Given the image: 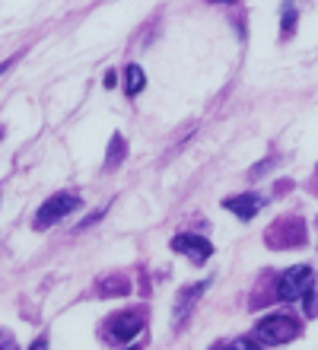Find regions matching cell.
Masks as SVG:
<instances>
[{
    "mask_svg": "<svg viewBox=\"0 0 318 350\" xmlns=\"http://www.w3.org/2000/svg\"><path fill=\"white\" fill-rule=\"evenodd\" d=\"M223 207L236 213L239 220H252L254 213L264 207V198H261V194H239V198H223Z\"/></svg>",
    "mask_w": 318,
    "mask_h": 350,
    "instance_id": "obj_7",
    "label": "cell"
},
{
    "mask_svg": "<svg viewBox=\"0 0 318 350\" xmlns=\"http://www.w3.org/2000/svg\"><path fill=\"white\" fill-rule=\"evenodd\" d=\"M102 213H105V207H102V211H96V213H90V217H86V220H83V226H90V223L102 220Z\"/></svg>",
    "mask_w": 318,
    "mask_h": 350,
    "instance_id": "obj_15",
    "label": "cell"
},
{
    "mask_svg": "<svg viewBox=\"0 0 318 350\" xmlns=\"http://www.w3.org/2000/svg\"><path fill=\"white\" fill-rule=\"evenodd\" d=\"M121 153H124V140H121V134H115L111 137V153H109V166H115L121 159Z\"/></svg>",
    "mask_w": 318,
    "mask_h": 350,
    "instance_id": "obj_13",
    "label": "cell"
},
{
    "mask_svg": "<svg viewBox=\"0 0 318 350\" xmlns=\"http://www.w3.org/2000/svg\"><path fill=\"white\" fill-rule=\"evenodd\" d=\"M300 332H302V325L293 315H267V319H261V322L254 325V341L277 347V344L296 341Z\"/></svg>",
    "mask_w": 318,
    "mask_h": 350,
    "instance_id": "obj_1",
    "label": "cell"
},
{
    "mask_svg": "<svg viewBox=\"0 0 318 350\" xmlns=\"http://www.w3.org/2000/svg\"><path fill=\"white\" fill-rule=\"evenodd\" d=\"M293 26H296V3L293 0H287L283 3V36H293Z\"/></svg>",
    "mask_w": 318,
    "mask_h": 350,
    "instance_id": "obj_10",
    "label": "cell"
},
{
    "mask_svg": "<svg viewBox=\"0 0 318 350\" xmlns=\"http://www.w3.org/2000/svg\"><path fill=\"white\" fill-rule=\"evenodd\" d=\"M210 286V280H200V284H194V286H185L182 293H178V299H175V309H172V322H175V328L178 325H185L188 322V315H191V309L198 306V299L204 296V290Z\"/></svg>",
    "mask_w": 318,
    "mask_h": 350,
    "instance_id": "obj_6",
    "label": "cell"
},
{
    "mask_svg": "<svg viewBox=\"0 0 318 350\" xmlns=\"http://www.w3.org/2000/svg\"><path fill=\"white\" fill-rule=\"evenodd\" d=\"M127 350H140V347H127Z\"/></svg>",
    "mask_w": 318,
    "mask_h": 350,
    "instance_id": "obj_19",
    "label": "cell"
},
{
    "mask_svg": "<svg viewBox=\"0 0 318 350\" xmlns=\"http://www.w3.org/2000/svg\"><path fill=\"white\" fill-rule=\"evenodd\" d=\"M146 86V77H144V70L137 64H127L124 67V92L127 96H137V92Z\"/></svg>",
    "mask_w": 318,
    "mask_h": 350,
    "instance_id": "obj_9",
    "label": "cell"
},
{
    "mask_svg": "<svg viewBox=\"0 0 318 350\" xmlns=\"http://www.w3.org/2000/svg\"><path fill=\"white\" fill-rule=\"evenodd\" d=\"M274 236L280 232V242H277V249H296L302 242V236H306V230H302V223H280V226H274Z\"/></svg>",
    "mask_w": 318,
    "mask_h": 350,
    "instance_id": "obj_8",
    "label": "cell"
},
{
    "mask_svg": "<svg viewBox=\"0 0 318 350\" xmlns=\"http://www.w3.org/2000/svg\"><path fill=\"white\" fill-rule=\"evenodd\" d=\"M315 286V271L309 265H296L290 271H283L280 280H277V299H302V296H309V290Z\"/></svg>",
    "mask_w": 318,
    "mask_h": 350,
    "instance_id": "obj_3",
    "label": "cell"
},
{
    "mask_svg": "<svg viewBox=\"0 0 318 350\" xmlns=\"http://www.w3.org/2000/svg\"><path fill=\"white\" fill-rule=\"evenodd\" d=\"M10 64H13V57H10V61H3V64H0V74H3V70H7Z\"/></svg>",
    "mask_w": 318,
    "mask_h": 350,
    "instance_id": "obj_17",
    "label": "cell"
},
{
    "mask_svg": "<svg viewBox=\"0 0 318 350\" xmlns=\"http://www.w3.org/2000/svg\"><path fill=\"white\" fill-rule=\"evenodd\" d=\"M172 252H178V255L191 258L194 265H204V261L213 255V245H210L204 236H194V232H178V236L172 239Z\"/></svg>",
    "mask_w": 318,
    "mask_h": 350,
    "instance_id": "obj_5",
    "label": "cell"
},
{
    "mask_svg": "<svg viewBox=\"0 0 318 350\" xmlns=\"http://www.w3.org/2000/svg\"><path fill=\"white\" fill-rule=\"evenodd\" d=\"M140 332H144V309H127V312L111 315L109 322H105L102 338L109 344H127V341H134Z\"/></svg>",
    "mask_w": 318,
    "mask_h": 350,
    "instance_id": "obj_2",
    "label": "cell"
},
{
    "mask_svg": "<svg viewBox=\"0 0 318 350\" xmlns=\"http://www.w3.org/2000/svg\"><path fill=\"white\" fill-rule=\"evenodd\" d=\"M213 350H261L254 341H248V338H236V341H229V344H217Z\"/></svg>",
    "mask_w": 318,
    "mask_h": 350,
    "instance_id": "obj_12",
    "label": "cell"
},
{
    "mask_svg": "<svg viewBox=\"0 0 318 350\" xmlns=\"http://www.w3.org/2000/svg\"><path fill=\"white\" fill-rule=\"evenodd\" d=\"M0 350H16V341L10 332H0Z\"/></svg>",
    "mask_w": 318,
    "mask_h": 350,
    "instance_id": "obj_14",
    "label": "cell"
},
{
    "mask_svg": "<svg viewBox=\"0 0 318 350\" xmlns=\"http://www.w3.org/2000/svg\"><path fill=\"white\" fill-rule=\"evenodd\" d=\"M213 3H233V0H213Z\"/></svg>",
    "mask_w": 318,
    "mask_h": 350,
    "instance_id": "obj_18",
    "label": "cell"
},
{
    "mask_svg": "<svg viewBox=\"0 0 318 350\" xmlns=\"http://www.w3.org/2000/svg\"><path fill=\"white\" fill-rule=\"evenodd\" d=\"M102 293H127V280L124 277H109V280H102L99 284Z\"/></svg>",
    "mask_w": 318,
    "mask_h": 350,
    "instance_id": "obj_11",
    "label": "cell"
},
{
    "mask_svg": "<svg viewBox=\"0 0 318 350\" xmlns=\"http://www.w3.org/2000/svg\"><path fill=\"white\" fill-rule=\"evenodd\" d=\"M29 350H48V344H45V338H38V341H36V344H32V347H29Z\"/></svg>",
    "mask_w": 318,
    "mask_h": 350,
    "instance_id": "obj_16",
    "label": "cell"
},
{
    "mask_svg": "<svg viewBox=\"0 0 318 350\" xmlns=\"http://www.w3.org/2000/svg\"><path fill=\"white\" fill-rule=\"evenodd\" d=\"M80 207V194H70V191H61V194H51L36 213V230H48V226H55L61 223L67 213H73Z\"/></svg>",
    "mask_w": 318,
    "mask_h": 350,
    "instance_id": "obj_4",
    "label": "cell"
}]
</instances>
